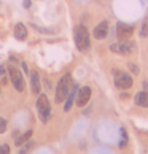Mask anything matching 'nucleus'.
Returning <instances> with one entry per match:
<instances>
[{
	"instance_id": "nucleus-1",
	"label": "nucleus",
	"mask_w": 148,
	"mask_h": 154,
	"mask_svg": "<svg viewBox=\"0 0 148 154\" xmlns=\"http://www.w3.org/2000/svg\"><path fill=\"white\" fill-rule=\"evenodd\" d=\"M75 45L78 51H81V53H84V51H88L89 46H91V42H89V32L84 26H78L75 27Z\"/></svg>"
},
{
	"instance_id": "nucleus-2",
	"label": "nucleus",
	"mask_w": 148,
	"mask_h": 154,
	"mask_svg": "<svg viewBox=\"0 0 148 154\" xmlns=\"http://www.w3.org/2000/svg\"><path fill=\"white\" fill-rule=\"evenodd\" d=\"M37 111H38L40 121L43 124H46L51 118V105H49V100L46 95L40 94V97L37 99Z\"/></svg>"
},
{
	"instance_id": "nucleus-3",
	"label": "nucleus",
	"mask_w": 148,
	"mask_h": 154,
	"mask_svg": "<svg viewBox=\"0 0 148 154\" xmlns=\"http://www.w3.org/2000/svg\"><path fill=\"white\" fill-rule=\"evenodd\" d=\"M70 86H72V76L67 73V75H64V76L59 79L58 88H56V102H58V103H61V102L65 100L67 94H69Z\"/></svg>"
},
{
	"instance_id": "nucleus-4",
	"label": "nucleus",
	"mask_w": 148,
	"mask_h": 154,
	"mask_svg": "<svg viewBox=\"0 0 148 154\" xmlns=\"http://www.w3.org/2000/svg\"><path fill=\"white\" fill-rule=\"evenodd\" d=\"M110 51H113V53H118V54H132L135 53V43L132 42H128V40H123L121 43H113L110 45Z\"/></svg>"
},
{
	"instance_id": "nucleus-5",
	"label": "nucleus",
	"mask_w": 148,
	"mask_h": 154,
	"mask_svg": "<svg viewBox=\"0 0 148 154\" xmlns=\"http://www.w3.org/2000/svg\"><path fill=\"white\" fill-rule=\"evenodd\" d=\"M113 76H115V84L116 88L119 89H129L131 86H132V78H131L126 72L123 70H113Z\"/></svg>"
},
{
	"instance_id": "nucleus-6",
	"label": "nucleus",
	"mask_w": 148,
	"mask_h": 154,
	"mask_svg": "<svg viewBox=\"0 0 148 154\" xmlns=\"http://www.w3.org/2000/svg\"><path fill=\"white\" fill-rule=\"evenodd\" d=\"M8 72H10L11 84L14 86V89L18 91V92H22V91H24V78H22L21 72L18 70V68H14V67H11Z\"/></svg>"
},
{
	"instance_id": "nucleus-7",
	"label": "nucleus",
	"mask_w": 148,
	"mask_h": 154,
	"mask_svg": "<svg viewBox=\"0 0 148 154\" xmlns=\"http://www.w3.org/2000/svg\"><path fill=\"white\" fill-rule=\"evenodd\" d=\"M78 97H77V105L81 108V106H84L89 102V99H91V88H88V86H84V88H81L78 91Z\"/></svg>"
},
{
	"instance_id": "nucleus-8",
	"label": "nucleus",
	"mask_w": 148,
	"mask_h": 154,
	"mask_svg": "<svg viewBox=\"0 0 148 154\" xmlns=\"http://www.w3.org/2000/svg\"><path fill=\"white\" fill-rule=\"evenodd\" d=\"M116 35L118 38H121V40H126L131 37V33L134 32V27L132 26H128V24H124V22H118L116 24Z\"/></svg>"
},
{
	"instance_id": "nucleus-9",
	"label": "nucleus",
	"mask_w": 148,
	"mask_h": 154,
	"mask_svg": "<svg viewBox=\"0 0 148 154\" xmlns=\"http://www.w3.org/2000/svg\"><path fill=\"white\" fill-rule=\"evenodd\" d=\"M107 33H109V22L102 21L100 24H97V26L94 27L93 35H94V38H97V40H104L107 37Z\"/></svg>"
},
{
	"instance_id": "nucleus-10",
	"label": "nucleus",
	"mask_w": 148,
	"mask_h": 154,
	"mask_svg": "<svg viewBox=\"0 0 148 154\" xmlns=\"http://www.w3.org/2000/svg\"><path fill=\"white\" fill-rule=\"evenodd\" d=\"M14 38L16 40H19V42H24V40L27 38V27L24 26V24H16L14 26Z\"/></svg>"
},
{
	"instance_id": "nucleus-11",
	"label": "nucleus",
	"mask_w": 148,
	"mask_h": 154,
	"mask_svg": "<svg viewBox=\"0 0 148 154\" xmlns=\"http://www.w3.org/2000/svg\"><path fill=\"white\" fill-rule=\"evenodd\" d=\"M78 92V86L75 84V86L72 88V91H69V94H67L65 97V103H64V111H69L70 108H72V103H73V100H75V95Z\"/></svg>"
},
{
	"instance_id": "nucleus-12",
	"label": "nucleus",
	"mask_w": 148,
	"mask_h": 154,
	"mask_svg": "<svg viewBox=\"0 0 148 154\" xmlns=\"http://www.w3.org/2000/svg\"><path fill=\"white\" fill-rule=\"evenodd\" d=\"M135 105L140 106H148V91H142V92H137L134 97Z\"/></svg>"
},
{
	"instance_id": "nucleus-13",
	"label": "nucleus",
	"mask_w": 148,
	"mask_h": 154,
	"mask_svg": "<svg viewBox=\"0 0 148 154\" xmlns=\"http://www.w3.org/2000/svg\"><path fill=\"white\" fill-rule=\"evenodd\" d=\"M30 84H32V94H40V75L33 72L32 73V79H30Z\"/></svg>"
},
{
	"instance_id": "nucleus-14",
	"label": "nucleus",
	"mask_w": 148,
	"mask_h": 154,
	"mask_svg": "<svg viewBox=\"0 0 148 154\" xmlns=\"http://www.w3.org/2000/svg\"><path fill=\"white\" fill-rule=\"evenodd\" d=\"M32 134H33L32 130H27V132H24L21 137H18V138H16V145H18V146H22V145H24L26 141L32 137Z\"/></svg>"
},
{
	"instance_id": "nucleus-15",
	"label": "nucleus",
	"mask_w": 148,
	"mask_h": 154,
	"mask_svg": "<svg viewBox=\"0 0 148 154\" xmlns=\"http://www.w3.org/2000/svg\"><path fill=\"white\" fill-rule=\"evenodd\" d=\"M30 27L32 29H35L37 32H40V33H45V35H51V33H54V30L53 29H46V27H42V26H37V24H30Z\"/></svg>"
},
{
	"instance_id": "nucleus-16",
	"label": "nucleus",
	"mask_w": 148,
	"mask_h": 154,
	"mask_svg": "<svg viewBox=\"0 0 148 154\" xmlns=\"http://www.w3.org/2000/svg\"><path fill=\"white\" fill-rule=\"evenodd\" d=\"M148 35V21L145 19L143 22H142V27H140V37L145 38Z\"/></svg>"
},
{
	"instance_id": "nucleus-17",
	"label": "nucleus",
	"mask_w": 148,
	"mask_h": 154,
	"mask_svg": "<svg viewBox=\"0 0 148 154\" xmlns=\"http://www.w3.org/2000/svg\"><path fill=\"white\" fill-rule=\"evenodd\" d=\"M119 132H121V141H119V146L124 148L128 145V135H126V130H124V129H121Z\"/></svg>"
},
{
	"instance_id": "nucleus-18",
	"label": "nucleus",
	"mask_w": 148,
	"mask_h": 154,
	"mask_svg": "<svg viewBox=\"0 0 148 154\" xmlns=\"http://www.w3.org/2000/svg\"><path fill=\"white\" fill-rule=\"evenodd\" d=\"M0 81H2V83L7 81V70H5L3 65H0Z\"/></svg>"
},
{
	"instance_id": "nucleus-19",
	"label": "nucleus",
	"mask_w": 148,
	"mask_h": 154,
	"mask_svg": "<svg viewBox=\"0 0 148 154\" xmlns=\"http://www.w3.org/2000/svg\"><path fill=\"white\" fill-rule=\"evenodd\" d=\"M5 130H7V119L0 118V134H3Z\"/></svg>"
},
{
	"instance_id": "nucleus-20",
	"label": "nucleus",
	"mask_w": 148,
	"mask_h": 154,
	"mask_svg": "<svg viewBox=\"0 0 148 154\" xmlns=\"http://www.w3.org/2000/svg\"><path fill=\"white\" fill-rule=\"evenodd\" d=\"M129 68H131V73H134V75H139L140 73L139 65H135V64H129Z\"/></svg>"
},
{
	"instance_id": "nucleus-21",
	"label": "nucleus",
	"mask_w": 148,
	"mask_h": 154,
	"mask_svg": "<svg viewBox=\"0 0 148 154\" xmlns=\"http://www.w3.org/2000/svg\"><path fill=\"white\" fill-rule=\"evenodd\" d=\"M10 152V146L8 145H2L0 146V154H8Z\"/></svg>"
},
{
	"instance_id": "nucleus-22",
	"label": "nucleus",
	"mask_w": 148,
	"mask_h": 154,
	"mask_svg": "<svg viewBox=\"0 0 148 154\" xmlns=\"http://www.w3.org/2000/svg\"><path fill=\"white\" fill-rule=\"evenodd\" d=\"M30 5H32L30 0H22V7H24L26 10H27V8H30Z\"/></svg>"
},
{
	"instance_id": "nucleus-23",
	"label": "nucleus",
	"mask_w": 148,
	"mask_h": 154,
	"mask_svg": "<svg viewBox=\"0 0 148 154\" xmlns=\"http://www.w3.org/2000/svg\"><path fill=\"white\" fill-rule=\"evenodd\" d=\"M33 145H35V143H33V141H29V143H27V141H26V146H27V148H26V149H21V152H26L27 149H30V148H32Z\"/></svg>"
},
{
	"instance_id": "nucleus-24",
	"label": "nucleus",
	"mask_w": 148,
	"mask_h": 154,
	"mask_svg": "<svg viewBox=\"0 0 148 154\" xmlns=\"http://www.w3.org/2000/svg\"><path fill=\"white\" fill-rule=\"evenodd\" d=\"M21 67H22V70H24L26 73L29 72V67H27V64H26V62H22V64H21Z\"/></svg>"
},
{
	"instance_id": "nucleus-25",
	"label": "nucleus",
	"mask_w": 148,
	"mask_h": 154,
	"mask_svg": "<svg viewBox=\"0 0 148 154\" xmlns=\"http://www.w3.org/2000/svg\"><path fill=\"white\" fill-rule=\"evenodd\" d=\"M143 88H145V91H148V81H143Z\"/></svg>"
}]
</instances>
